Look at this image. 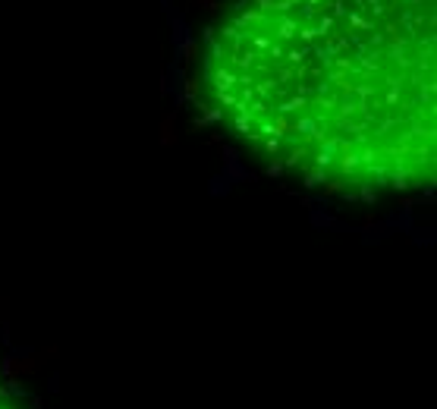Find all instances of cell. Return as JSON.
<instances>
[{"label": "cell", "mask_w": 437, "mask_h": 409, "mask_svg": "<svg viewBox=\"0 0 437 409\" xmlns=\"http://www.w3.org/2000/svg\"><path fill=\"white\" fill-rule=\"evenodd\" d=\"M0 409H35V406H32L4 375H0Z\"/></svg>", "instance_id": "cell-2"}, {"label": "cell", "mask_w": 437, "mask_h": 409, "mask_svg": "<svg viewBox=\"0 0 437 409\" xmlns=\"http://www.w3.org/2000/svg\"><path fill=\"white\" fill-rule=\"evenodd\" d=\"M208 113L270 173L346 198L437 161L434 0H230L202 48Z\"/></svg>", "instance_id": "cell-1"}]
</instances>
